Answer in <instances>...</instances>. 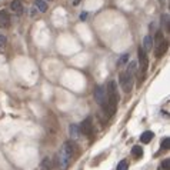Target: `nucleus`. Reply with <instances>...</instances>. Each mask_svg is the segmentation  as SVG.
I'll list each match as a JSON object with an SVG mask.
<instances>
[{
  "instance_id": "1",
  "label": "nucleus",
  "mask_w": 170,
  "mask_h": 170,
  "mask_svg": "<svg viewBox=\"0 0 170 170\" xmlns=\"http://www.w3.org/2000/svg\"><path fill=\"white\" fill-rule=\"evenodd\" d=\"M106 93H107V103L103 106V110L107 113L109 117H112L116 112L117 103H119V95H117V85L114 80H110L106 87Z\"/></svg>"
},
{
  "instance_id": "2",
  "label": "nucleus",
  "mask_w": 170,
  "mask_h": 170,
  "mask_svg": "<svg viewBox=\"0 0 170 170\" xmlns=\"http://www.w3.org/2000/svg\"><path fill=\"white\" fill-rule=\"evenodd\" d=\"M137 70V63L136 61H130V65L127 66L126 71L120 73V79H119V83L122 86V89L124 90L126 93L132 92V87H133V80H134V73Z\"/></svg>"
},
{
  "instance_id": "3",
  "label": "nucleus",
  "mask_w": 170,
  "mask_h": 170,
  "mask_svg": "<svg viewBox=\"0 0 170 170\" xmlns=\"http://www.w3.org/2000/svg\"><path fill=\"white\" fill-rule=\"evenodd\" d=\"M73 153H75V146H73V143L71 142L63 143V146H61L60 152H59V154H57L59 166H60L63 170L69 167L71 159H73Z\"/></svg>"
},
{
  "instance_id": "4",
  "label": "nucleus",
  "mask_w": 170,
  "mask_h": 170,
  "mask_svg": "<svg viewBox=\"0 0 170 170\" xmlns=\"http://www.w3.org/2000/svg\"><path fill=\"white\" fill-rule=\"evenodd\" d=\"M137 56H139V63H140V73H142V77H143L146 75L147 69H149V59L146 56V51L142 49V46L137 49Z\"/></svg>"
},
{
  "instance_id": "5",
  "label": "nucleus",
  "mask_w": 170,
  "mask_h": 170,
  "mask_svg": "<svg viewBox=\"0 0 170 170\" xmlns=\"http://www.w3.org/2000/svg\"><path fill=\"white\" fill-rule=\"evenodd\" d=\"M93 96H95V100L97 102V104H100L102 107L107 103V93H106V87H103V86H97L93 92Z\"/></svg>"
},
{
  "instance_id": "6",
  "label": "nucleus",
  "mask_w": 170,
  "mask_h": 170,
  "mask_svg": "<svg viewBox=\"0 0 170 170\" xmlns=\"http://www.w3.org/2000/svg\"><path fill=\"white\" fill-rule=\"evenodd\" d=\"M80 133H83L85 136H92L93 133V120L92 117H87V119L83 120V123L80 124Z\"/></svg>"
},
{
  "instance_id": "7",
  "label": "nucleus",
  "mask_w": 170,
  "mask_h": 170,
  "mask_svg": "<svg viewBox=\"0 0 170 170\" xmlns=\"http://www.w3.org/2000/svg\"><path fill=\"white\" fill-rule=\"evenodd\" d=\"M0 27L2 29L10 27V16H9V13L4 12V10L0 12Z\"/></svg>"
},
{
  "instance_id": "8",
  "label": "nucleus",
  "mask_w": 170,
  "mask_h": 170,
  "mask_svg": "<svg viewBox=\"0 0 170 170\" xmlns=\"http://www.w3.org/2000/svg\"><path fill=\"white\" fill-rule=\"evenodd\" d=\"M166 50H167V41L164 40V41H162L159 46H156V47H154V55H156L157 59H160L162 56L164 55V53H166Z\"/></svg>"
},
{
  "instance_id": "9",
  "label": "nucleus",
  "mask_w": 170,
  "mask_h": 170,
  "mask_svg": "<svg viewBox=\"0 0 170 170\" xmlns=\"http://www.w3.org/2000/svg\"><path fill=\"white\" fill-rule=\"evenodd\" d=\"M10 9H12V10H13L16 14H22V13H23V10H24V9H23V4L20 3V0H13V2L10 3Z\"/></svg>"
},
{
  "instance_id": "10",
  "label": "nucleus",
  "mask_w": 170,
  "mask_h": 170,
  "mask_svg": "<svg viewBox=\"0 0 170 170\" xmlns=\"http://www.w3.org/2000/svg\"><path fill=\"white\" fill-rule=\"evenodd\" d=\"M69 133H70L71 139H75V140L79 139V137H80V134H82L77 124H70V126H69Z\"/></svg>"
},
{
  "instance_id": "11",
  "label": "nucleus",
  "mask_w": 170,
  "mask_h": 170,
  "mask_svg": "<svg viewBox=\"0 0 170 170\" xmlns=\"http://www.w3.org/2000/svg\"><path fill=\"white\" fill-rule=\"evenodd\" d=\"M152 46H153V39H152V36H146V37L143 39L142 49L144 51H150V50H152Z\"/></svg>"
},
{
  "instance_id": "12",
  "label": "nucleus",
  "mask_w": 170,
  "mask_h": 170,
  "mask_svg": "<svg viewBox=\"0 0 170 170\" xmlns=\"http://www.w3.org/2000/svg\"><path fill=\"white\" fill-rule=\"evenodd\" d=\"M153 136H154V133H153V132H150V130H147V132H144V133L142 134V136H140V142L144 143V144H147V143L152 142Z\"/></svg>"
},
{
  "instance_id": "13",
  "label": "nucleus",
  "mask_w": 170,
  "mask_h": 170,
  "mask_svg": "<svg viewBox=\"0 0 170 170\" xmlns=\"http://www.w3.org/2000/svg\"><path fill=\"white\" fill-rule=\"evenodd\" d=\"M34 6L37 7V10L41 12V13H44V12L47 10V4H46L44 0H34Z\"/></svg>"
},
{
  "instance_id": "14",
  "label": "nucleus",
  "mask_w": 170,
  "mask_h": 170,
  "mask_svg": "<svg viewBox=\"0 0 170 170\" xmlns=\"http://www.w3.org/2000/svg\"><path fill=\"white\" fill-rule=\"evenodd\" d=\"M170 19H169V14H163V16H162V24H163V26H164V29H166V32H167V33H169V32H170Z\"/></svg>"
},
{
  "instance_id": "15",
  "label": "nucleus",
  "mask_w": 170,
  "mask_h": 170,
  "mask_svg": "<svg viewBox=\"0 0 170 170\" xmlns=\"http://www.w3.org/2000/svg\"><path fill=\"white\" fill-rule=\"evenodd\" d=\"M129 61V53H124V55H122L120 56V59L117 60V66L119 67H122V66H124Z\"/></svg>"
},
{
  "instance_id": "16",
  "label": "nucleus",
  "mask_w": 170,
  "mask_h": 170,
  "mask_svg": "<svg viewBox=\"0 0 170 170\" xmlns=\"http://www.w3.org/2000/svg\"><path fill=\"white\" fill-rule=\"evenodd\" d=\"M132 154H133L134 157H142V156H143V149H142L140 146H134V147L132 149Z\"/></svg>"
},
{
  "instance_id": "17",
  "label": "nucleus",
  "mask_w": 170,
  "mask_h": 170,
  "mask_svg": "<svg viewBox=\"0 0 170 170\" xmlns=\"http://www.w3.org/2000/svg\"><path fill=\"white\" fill-rule=\"evenodd\" d=\"M160 169L162 170H169L170 169V159H164L160 164Z\"/></svg>"
},
{
  "instance_id": "18",
  "label": "nucleus",
  "mask_w": 170,
  "mask_h": 170,
  "mask_svg": "<svg viewBox=\"0 0 170 170\" xmlns=\"http://www.w3.org/2000/svg\"><path fill=\"white\" fill-rule=\"evenodd\" d=\"M129 169V163H127L126 160H122L119 164H117V170H127Z\"/></svg>"
},
{
  "instance_id": "19",
  "label": "nucleus",
  "mask_w": 170,
  "mask_h": 170,
  "mask_svg": "<svg viewBox=\"0 0 170 170\" xmlns=\"http://www.w3.org/2000/svg\"><path fill=\"white\" fill-rule=\"evenodd\" d=\"M6 43H7V37L4 36L3 33H0V50H2V49H4Z\"/></svg>"
},
{
  "instance_id": "20",
  "label": "nucleus",
  "mask_w": 170,
  "mask_h": 170,
  "mask_svg": "<svg viewBox=\"0 0 170 170\" xmlns=\"http://www.w3.org/2000/svg\"><path fill=\"white\" fill-rule=\"evenodd\" d=\"M169 143H170V139L169 137H164V139L162 140V147H163L164 150H167L169 149Z\"/></svg>"
},
{
  "instance_id": "21",
  "label": "nucleus",
  "mask_w": 170,
  "mask_h": 170,
  "mask_svg": "<svg viewBox=\"0 0 170 170\" xmlns=\"http://www.w3.org/2000/svg\"><path fill=\"white\" fill-rule=\"evenodd\" d=\"M86 17H87V13H86V12L80 14V19H82V20H86Z\"/></svg>"
},
{
  "instance_id": "22",
  "label": "nucleus",
  "mask_w": 170,
  "mask_h": 170,
  "mask_svg": "<svg viewBox=\"0 0 170 170\" xmlns=\"http://www.w3.org/2000/svg\"><path fill=\"white\" fill-rule=\"evenodd\" d=\"M49 2H51V0H49Z\"/></svg>"
}]
</instances>
